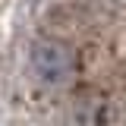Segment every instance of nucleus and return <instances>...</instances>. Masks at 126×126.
<instances>
[{
	"mask_svg": "<svg viewBox=\"0 0 126 126\" xmlns=\"http://www.w3.org/2000/svg\"><path fill=\"white\" fill-rule=\"evenodd\" d=\"M32 73L47 88H66L79 76V57L66 41L44 38L32 47Z\"/></svg>",
	"mask_w": 126,
	"mask_h": 126,
	"instance_id": "obj_1",
	"label": "nucleus"
},
{
	"mask_svg": "<svg viewBox=\"0 0 126 126\" xmlns=\"http://www.w3.org/2000/svg\"><path fill=\"white\" fill-rule=\"evenodd\" d=\"M120 113L110 107L107 101H88V104H82V107L73 113V120L79 123H113Z\"/></svg>",
	"mask_w": 126,
	"mask_h": 126,
	"instance_id": "obj_2",
	"label": "nucleus"
}]
</instances>
